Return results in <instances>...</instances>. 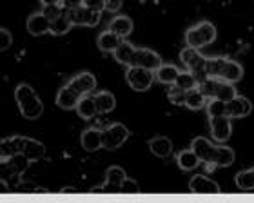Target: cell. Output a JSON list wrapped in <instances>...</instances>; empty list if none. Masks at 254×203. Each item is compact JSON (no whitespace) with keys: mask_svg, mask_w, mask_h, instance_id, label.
Listing matches in <instances>:
<instances>
[{"mask_svg":"<svg viewBox=\"0 0 254 203\" xmlns=\"http://www.w3.org/2000/svg\"><path fill=\"white\" fill-rule=\"evenodd\" d=\"M15 100L18 103V109H20L24 118H27V120H37V118L42 116L44 103L29 84H18L16 86Z\"/></svg>","mask_w":254,"mask_h":203,"instance_id":"obj_1","label":"cell"},{"mask_svg":"<svg viewBox=\"0 0 254 203\" xmlns=\"http://www.w3.org/2000/svg\"><path fill=\"white\" fill-rule=\"evenodd\" d=\"M216 40V27L209 20H203L196 26L189 27L186 33V44L189 48L201 49Z\"/></svg>","mask_w":254,"mask_h":203,"instance_id":"obj_2","label":"cell"},{"mask_svg":"<svg viewBox=\"0 0 254 203\" xmlns=\"http://www.w3.org/2000/svg\"><path fill=\"white\" fill-rule=\"evenodd\" d=\"M180 60H182V64L187 67V71H190V73L194 75V78L198 80V84L207 78V71H205L207 58L200 53V51H198V49L186 46V48L182 49Z\"/></svg>","mask_w":254,"mask_h":203,"instance_id":"obj_3","label":"cell"},{"mask_svg":"<svg viewBox=\"0 0 254 203\" xmlns=\"http://www.w3.org/2000/svg\"><path fill=\"white\" fill-rule=\"evenodd\" d=\"M154 71L145 69V67H138V65H129L126 71V82L129 84L131 89L134 91H147L154 82Z\"/></svg>","mask_w":254,"mask_h":203,"instance_id":"obj_4","label":"cell"},{"mask_svg":"<svg viewBox=\"0 0 254 203\" xmlns=\"http://www.w3.org/2000/svg\"><path fill=\"white\" fill-rule=\"evenodd\" d=\"M131 133H129V129L124 125V123H113L109 125L107 129L102 131V142H104V149H109V151H115L118 147H122L126 144L127 140H129Z\"/></svg>","mask_w":254,"mask_h":203,"instance_id":"obj_5","label":"cell"},{"mask_svg":"<svg viewBox=\"0 0 254 203\" xmlns=\"http://www.w3.org/2000/svg\"><path fill=\"white\" fill-rule=\"evenodd\" d=\"M69 20L73 22V26H87V27H95L100 24L102 13L100 11H93L85 5H78L74 9H67Z\"/></svg>","mask_w":254,"mask_h":203,"instance_id":"obj_6","label":"cell"},{"mask_svg":"<svg viewBox=\"0 0 254 203\" xmlns=\"http://www.w3.org/2000/svg\"><path fill=\"white\" fill-rule=\"evenodd\" d=\"M131 65H138V67H145V69L156 71L162 65V58L158 53H154L153 49L147 48H136L134 54H132Z\"/></svg>","mask_w":254,"mask_h":203,"instance_id":"obj_7","label":"cell"},{"mask_svg":"<svg viewBox=\"0 0 254 203\" xmlns=\"http://www.w3.org/2000/svg\"><path fill=\"white\" fill-rule=\"evenodd\" d=\"M209 123H211V134L214 142L225 144L231 138L233 123H231V118L229 116H211L209 118Z\"/></svg>","mask_w":254,"mask_h":203,"instance_id":"obj_8","label":"cell"},{"mask_svg":"<svg viewBox=\"0 0 254 203\" xmlns=\"http://www.w3.org/2000/svg\"><path fill=\"white\" fill-rule=\"evenodd\" d=\"M216 147L218 145H212L211 140L203 138V136L194 138L192 140V144H190V149L194 151L196 156H198L201 161H205L207 167H214L212 165V161H214V154H216Z\"/></svg>","mask_w":254,"mask_h":203,"instance_id":"obj_9","label":"cell"},{"mask_svg":"<svg viewBox=\"0 0 254 203\" xmlns=\"http://www.w3.org/2000/svg\"><path fill=\"white\" fill-rule=\"evenodd\" d=\"M82 100V95H80L74 87H71L69 84H65L64 87H60L59 95H57V105L60 109H65V111H71V109H76L78 102Z\"/></svg>","mask_w":254,"mask_h":203,"instance_id":"obj_10","label":"cell"},{"mask_svg":"<svg viewBox=\"0 0 254 203\" xmlns=\"http://www.w3.org/2000/svg\"><path fill=\"white\" fill-rule=\"evenodd\" d=\"M225 111H227L229 118H245L249 116L251 111H253V103L245 97L236 95L233 100H229L225 103Z\"/></svg>","mask_w":254,"mask_h":203,"instance_id":"obj_11","label":"cell"},{"mask_svg":"<svg viewBox=\"0 0 254 203\" xmlns=\"http://www.w3.org/2000/svg\"><path fill=\"white\" fill-rule=\"evenodd\" d=\"M189 191L196 194H218L222 189L216 182H212L211 178L203 176V174H198V176L190 178L189 182Z\"/></svg>","mask_w":254,"mask_h":203,"instance_id":"obj_12","label":"cell"},{"mask_svg":"<svg viewBox=\"0 0 254 203\" xmlns=\"http://www.w3.org/2000/svg\"><path fill=\"white\" fill-rule=\"evenodd\" d=\"M80 145H82L84 151H87V152H95V151L102 149V147H104V142H102V131L96 127L85 129L84 133L80 134Z\"/></svg>","mask_w":254,"mask_h":203,"instance_id":"obj_13","label":"cell"},{"mask_svg":"<svg viewBox=\"0 0 254 203\" xmlns=\"http://www.w3.org/2000/svg\"><path fill=\"white\" fill-rule=\"evenodd\" d=\"M26 27H27V31H29V35H33V37H40V35H44V33H49V29H51V22H49L48 16L40 11V13H33V15H29V18H27V22H26Z\"/></svg>","mask_w":254,"mask_h":203,"instance_id":"obj_14","label":"cell"},{"mask_svg":"<svg viewBox=\"0 0 254 203\" xmlns=\"http://www.w3.org/2000/svg\"><path fill=\"white\" fill-rule=\"evenodd\" d=\"M69 86L74 87L76 91L82 95V97H85V95H89L91 91H95L96 87V78L91 73H87V71H84V73H78V75H74L71 80L67 82Z\"/></svg>","mask_w":254,"mask_h":203,"instance_id":"obj_15","label":"cell"},{"mask_svg":"<svg viewBox=\"0 0 254 203\" xmlns=\"http://www.w3.org/2000/svg\"><path fill=\"white\" fill-rule=\"evenodd\" d=\"M24 138L26 136H11V138H4L0 142L2 161L9 160L11 156L15 154H22V151H24Z\"/></svg>","mask_w":254,"mask_h":203,"instance_id":"obj_16","label":"cell"},{"mask_svg":"<svg viewBox=\"0 0 254 203\" xmlns=\"http://www.w3.org/2000/svg\"><path fill=\"white\" fill-rule=\"evenodd\" d=\"M124 38H120L117 35V33H113V31H104L98 35V40H96V46H98V49L100 51H104V53H115L118 49V46L122 44Z\"/></svg>","mask_w":254,"mask_h":203,"instance_id":"obj_17","label":"cell"},{"mask_svg":"<svg viewBox=\"0 0 254 203\" xmlns=\"http://www.w3.org/2000/svg\"><path fill=\"white\" fill-rule=\"evenodd\" d=\"M149 151L154 156L165 160V158H169L173 154V142L169 138H165V136H156V138H153L149 142Z\"/></svg>","mask_w":254,"mask_h":203,"instance_id":"obj_18","label":"cell"},{"mask_svg":"<svg viewBox=\"0 0 254 203\" xmlns=\"http://www.w3.org/2000/svg\"><path fill=\"white\" fill-rule=\"evenodd\" d=\"M107 29L113 33H117L120 38H127L132 33V20L129 16L118 15L109 22V27H107Z\"/></svg>","mask_w":254,"mask_h":203,"instance_id":"obj_19","label":"cell"},{"mask_svg":"<svg viewBox=\"0 0 254 203\" xmlns=\"http://www.w3.org/2000/svg\"><path fill=\"white\" fill-rule=\"evenodd\" d=\"M22 154H26L31 161L42 160L44 156H46V145L42 142H37V140L26 136L24 138V151H22Z\"/></svg>","mask_w":254,"mask_h":203,"instance_id":"obj_20","label":"cell"},{"mask_svg":"<svg viewBox=\"0 0 254 203\" xmlns=\"http://www.w3.org/2000/svg\"><path fill=\"white\" fill-rule=\"evenodd\" d=\"M242 76H244V67L236 62V60H229L225 62V67L222 71V76H220V80H225L229 84H236V82L242 80Z\"/></svg>","mask_w":254,"mask_h":203,"instance_id":"obj_21","label":"cell"},{"mask_svg":"<svg viewBox=\"0 0 254 203\" xmlns=\"http://www.w3.org/2000/svg\"><path fill=\"white\" fill-rule=\"evenodd\" d=\"M178 75H180V69L173 64H162L158 69L154 71L156 80L165 84V86H173L176 82V78H178Z\"/></svg>","mask_w":254,"mask_h":203,"instance_id":"obj_22","label":"cell"},{"mask_svg":"<svg viewBox=\"0 0 254 203\" xmlns=\"http://www.w3.org/2000/svg\"><path fill=\"white\" fill-rule=\"evenodd\" d=\"M176 163H178L182 171H194L196 167L201 163V160L196 156V152L192 149H186L176 154Z\"/></svg>","mask_w":254,"mask_h":203,"instance_id":"obj_23","label":"cell"},{"mask_svg":"<svg viewBox=\"0 0 254 203\" xmlns=\"http://www.w3.org/2000/svg\"><path fill=\"white\" fill-rule=\"evenodd\" d=\"M95 102H96L98 114H107V112L115 111V107H117V98H115V95H113V93H109V91L96 93Z\"/></svg>","mask_w":254,"mask_h":203,"instance_id":"obj_24","label":"cell"},{"mask_svg":"<svg viewBox=\"0 0 254 203\" xmlns=\"http://www.w3.org/2000/svg\"><path fill=\"white\" fill-rule=\"evenodd\" d=\"M76 112H78V116H82L84 120H91V118H95L98 114V109H96V102L95 97H82V100L78 102V105H76Z\"/></svg>","mask_w":254,"mask_h":203,"instance_id":"obj_25","label":"cell"},{"mask_svg":"<svg viewBox=\"0 0 254 203\" xmlns=\"http://www.w3.org/2000/svg\"><path fill=\"white\" fill-rule=\"evenodd\" d=\"M207 102H209V98H207L205 95L198 89V87H194V89L187 91L186 107H189L190 111H200V109H203V107L207 105Z\"/></svg>","mask_w":254,"mask_h":203,"instance_id":"obj_26","label":"cell"},{"mask_svg":"<svg viewBox=\"0 0 254 203\" xmlns=\"http://www.w3.org/2000/svg\"><path fill=\"white\" fill-rule=\"evenodd\" d=\"M234 163V151L227 145H218L216 154H214V161L212 165L216 167H229Z\"/></svg>","mask_w":254,"mask_h":203,"instance_id":"obj_27","label":"cell"},{"mask_svg":"<svg viewBox=\"0 0 254 203\" xmlns=\"http://www.w3.org/2000/svg\"><path fill=\"white\" fill-rule=\"evenodd\" d=\"M134 46L132 44H129V42H126V38L122 40V44L118 46V49L115 51V60H117L118 64H124V65H131V60H132V54H134Z\"/></svg>","mask_w":254,"mask_h":203,"instance_id":"obj_28","label":"cell"},{"mask_svg":"<svg viewBox=\"0 0 254 203\" xmlns=\"http://www.w3.org/2000/svg\"><path fill=\"white\" fill-rule=\"evenodd\" d=\"M236 95H238V93H236L234 84H229V82H225V80H218L214 98H218V100H222V102H229V100H233Z\"/></svg>","mask_w":254,"mask_h":203,"instance_id":"obj_29","label":"cell"},{"mask_svg":"<svg viewBox=\"0 0 254 203\" xmlns=\"http://www.w3.org/2000/svg\"><path fill=\"white\" fill-rule=\"evenodd\" d=\"M225 62H227V58H223V56L207 58V64H205L207 76H211V78H220V76H222L223 67H225Z\"/></svg>","mask_w":254,"mask_h":203,"instance_id":"obj_30","label":"cell"},{"mask_svg":"<svg viewBox=\"0 0 254 203\" xmlns=\"http://www.w3.org/2000/svg\"><path fill=\"white\" fill-rule=\"evenodd\" d=\"M71 27H73V22L69 20L67 9H65V13H64L60 18H57L55 22H51V29H49V33H51V35H57V37H60V35H65Z\"/></svg>","mask_w":254,"mask_h":203,"instance_id":"obj_31","label":"cell"},{"mask_svg":"<svg viewBox=\"0 0 254 203\" xmlns=\"http://www.w3.org/2000/svg\"><path fill=\"white\" fill-rule=\"evenodd\" d=\"M176 87H180L182 91H190V89H194L198 87V80L194 78V75L190 73V71H180V75L176 78L175 82Z\"/></svg>","mask_w":254,"mask_h":203,"instance_id":"obj_32","label":"cell"},{"mask_svg":"<svg viewBox=\"0 0 254 203\" xmlns=\"http://www.w3.org/2000/svg\"><path fill=\"white\" fill-rule=\"evenodd\" d=\"M234 183H236V187L242 189V191H251V189H254V169L238 172L236 178H234Z\"/></svg>","mask_w":254,"mask_h":203,"instance_id":"obj_33","label":"cell"},{"mask_svg":"<svg viewBox=\"0 0 254 203\" xmlns=\"http://www.w3.org/2000/svg\"><path fill=\"white\" fill-rule=\"evenodd\" d=\"M126 178H127L126 171L118 165L109 167V169L106 171V182L113 183V185H118V187H122V182L126 180Z\"/></svg>","mask_w":254,"mask_h":203,"instance_id":"obj_34","label":"cell"},{"mask_svg":"<svg viewBox=\"0 0 254 203\" xmlns=\"http://www.w3.org/2000/svg\"><path fill=\"white\" fill-rule=\"evenodd\" d=\"M225 103H227V102H222V100H218V98H211V100L207 102L205 109H207L209 118L211 116H227Z\"/></svg>","mask_w":254,"mask_h":203,"instance_id":"obj_35","label":"cell"},{"mask_svg":"<svg viewBox=\"0 0 254 203\" xmlns=\"http://www.w3.org/2000/svg\"><path fill=\"white\" fill-rule=\"evenodd\" d=\"M5 161H7V165H11L15 171L20 172V174H24V172L27 171L29 163H31V160H29L26 154H15V156H11L9 160H5Z\"/></svg>","mask_w":254,"mask_h":203,"instance_id":"obj_36","label":"cell"},{"mask_svg":"<svg viewBox=\"0 0 254 203\" xmlns=\"http://www.w3.org/2000/svg\"><path fill=\"white\" fill-rule=\"evenodd\" d=\"M186 98H187V91H182L180 87H176L173 84V87L169 89V100L175 105H186Z\"/></svg>","mask_w":254,"mask_h":203,"instance_id":"obj_37","label":"cell"},{"mask_svg":"<svg viewBox=\"0 0 254 203\" xmlns=\"http://www.w3.org/2000/svg\"><path fill=\"white\" fill-rule=\"evenodd\" d=\"M42 13L48 16L49 22H55L65 13V9H64L62 5H42Z\"/></svg>","mask_w":254,"mask_h":203,"instance_id":"obj_38","label":"cell"},{"mask_svg":"<svg viewBox=\"0 0 254 203\" xmlns=\"http://www.w3.org/2000/svg\"><path fill=\"white\" fill-rule=\"evenodd\" d=\"M11 44H13V37H11V33L7 31L5 27H2V29H0V49L5 51V49L11 48Z\"/></svg>","mask_w":254,"mask_h":203,"instance_id":"obj_39","label":"cell"},{"mask_svg":"<svg viewBox=\"0 0 254 203\" xmlns=\"http://www.w3.org/2000/svg\"><path fill=\"white\" fill-rule=\"evenodd\" d=\"M140 191V187H138V183L134 182V180H129V178H126L122 182V193H129V194H134Z\"/></svg>","mask_w":254,"mask_h":203,"instance_id":"obj_40","label":"cell"},{"mask_svg":"<svg viewBox=\"0 0 254 203\" xmlns=\"http://www.w3.org/2000/svg\"><path fill=\"white\" fill-rule=\"evenodd\" d=\"M84 5L93 11H100L102 13L106 9V0H84Z\"/></svg>","mask_w":254,"mask_h":203,"instance_id":"obj_41","label":"cell"},{"mask_svg":"<svg viewBox=\"0 0 254 203\" xmlns=\"http://www.w3.org/2000/svg\"><path fill=\"white\" fill-rule=\"evenodd\" d=\"M98 191H100V193H122V187H118V185H113V183L106 182L104 185L98 187Z\"/></svg>","mask_w":254,"mask_h":203,"instance_id":"obj_42","label":"cell"},{"mask_svg":"<svg viewBox=\"0 0 254 203\" xmlns=\"http://www.w3.org/2000/svg\"><path fill=\"white\" fill-rule=\"evenodd\" d=\"M122 7V0H106V9L109 13H117Z\"/></svg>","mask_w":254,"mask_h":203,"instance_id":"obj_43","label":"cell"},{"mask_svg":"<svg viewBox=\"0 0 254 203\" xmlns=\"http://www.w3.org/2000/svg\"><path fill=\"white\" fill-rule=\"evenodd\" d=\"M78 5H84V0H62L64 9H74Z\"/></svg>","mask_w":254,"mask_h":203,"instance_id":"obj_44","label":"cell"},{"mask_svg":"<svg viewBox=\"0 0 254 203\" xmlns=\"http://www.w3.org/2000/svg\"><path fill=\"white\" fill-rule=\"evenodd\" d=\"M42 5H62V0H40Z\"/></svg>","mask_w":254,"mask_h":203,"instance_id":"obj_45","label":"cell"}]
</instances>
